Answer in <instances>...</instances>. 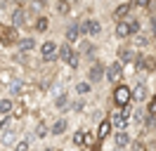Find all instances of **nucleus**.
<instances>
[{
    "mask_svg": "<svg viewBox=\"0 0 156 151\" xmlns=\"http://www.w3.org/2000/svg\"><path fill=\"white\" fill-rule=\"evenodd\" d=\"M130 99H133V90L128 85H116L114 87V106L123 109V106L130 104Z\"/></svg>",
    "mask_w": 156,
    "mask_h": 151,
    "instance_id": "nucleus-1",
    "label": "nucleus"
},
{
    "mask_svg": "<svg viewBox=\"0 0 156 151\" xmlns=\"http://www.w3.org/2000/svg\"><path fill=\"white\" fill-rule=\"evenodd\" d=\"M17 43H19V31H17V26L0 24V45L10 47V45H17Z\"/></svg>",
    "mask_w": 156,
    "mask_h": 151,
    "instance_id": "nucleus-2",
    "label": "nucleus"
},
{
    "mask_svg": "<svg viewBox=\"0 0 156 151\" xmlns=\"http://www.w3.org/2000/svg\"><path fill=\"white\" fill-rule=\"evenodd\" d=\"M107 78V66L102 64V61H95V64L90 66V71H88V80L92 85H97V83H102Z\"/></svg>",
    "mask_w": 156,
    "mask_h": 151,
    "instance_id": "nucleus-3",
    "label": "nucleus"
},
{
    "mask_svg": "<svg viewBox=\"0 0 156 151\" xmlns=\"http://www.w3.org/2000/svg\"><path fill=\"white\" fill-rule=\"evenodd\" d=\"M57 52H59V45L55 43V40H45V43L40 45V57H43V61L57 59Z\"/></svg>",
    "mask_w": 156,
    "mask_h": 151,
    "instance_id": "nucleus-4",
    "label": "nucleus"
},
{
    "mask_svg": "<svg viewBox=\"0 0 156 151\" xmlns=\"http://www.w3.org/2000/svg\"><path fill=\"white\" fill-rule=\"evenodd\" d=\"M80 28H83V33H88L90 38H97L99 33H102V24H99L97 19H83Z\"/></svg>",
    "mask_w": 156,
    "mask_h": 151,
    "instance_id": "nucleus-5",
    "label": "nucleus"
},
{
    "mask_svg": "<svg viewBox=\"0 0 156 151\" xmlns=\"http://www.w3.org/2000/svg\"><path fill=\"white\" fill-rule=\"evenodd\" d=\"M121 78H123V66H121V61H111V64L107 66V80L116 85Z\"/></svg>",
    "mask_w": 156,
    "mask_h": 151,
    "instance_id": "nucleus-6",
    "label": "nucleus"
},
{
    "mask_svg": "<svg viewBox=\"0 0 156 151\" xmlns=\"http://www.w3.org/2000/svg\"><path fill=\"white\" fill-rule=\"evenodd\" d=\"M109 121H111V125H114V130H126L128 116H126L123 111H114L111 116H109Z\"/></svg>",
    "mask_w": 156,
    "mask_h": 151,
    "instance_id": "nucleus-7",
    "label": "nucleus"
},
{
    "mask_svg": "<svg viewBox=\"0 0 156 151\" xmlns=\"http://www.w3.org/2000/svg\"><path fill=\"white\" fill-rule=\"evenodd\" d=\"M137 54H140V52L130 50V47H121V50H118V61H121V64H135Z\"/></svg>",
    "mask_w": 156,
    "mask_h": 151,
    "instance_id": "nucleus-8",
    "label": "nucleus"
},
{
    "mask_svg": "<svg viewBox=\"0 0 156 151\" xmlns=\"http://www.w3.org/2000/svg\"><path fill=\"white\" fill-rule=\"evenodd\" d=\"M76 54V52H73V50H71V43H69V40H64V43H59V52H57V57L59 59H62V61H71V57Z\"/></svg>",
    "mask_w": 156,
    "mask_h": 151,
    "instance_id": "nucleus-9",
    "label": "nucleus"
},
{
    "mask_svg": "<svg viewBox=\"0 0 156 151\" xmlns=\"http://www.w3.org/2000/svg\"><path fill=\"white\" fill-rule=\"evenodd\" d=\"M116 36L118 38H130V36H133V26H130V21H128V19L116 21Z\"/></svg>",
    "mask_w": 156,
    "mask_h": 151,
    "instance_id": "nucleus-10",
    "label": "nucleus"
},
{
    "mask_svg": "<svg viewBox=\"0 0 156 151\" xmlns=\"http://www.w3.org/2000/svg\"><path fill=\"white\" fill-rule=\"evenodd\" d=\"M130 12H133V5H130V2H123V5H118V7L114 9V21L128 19V17H130Z\"/></svg>",
    "mask_w": 156,
    "mask_h": 151,
    "instance_id": "nucleus-11",
    "label": "nucleus"
},
{
    "mask_svg": "<svg viewBox=\"0 0 156 151\" xmlns=\"http://www.w3.org/2000/svg\"><path fill=\"white\" fill-rule=\"evenodd\" d=\"M80 36H83V28L78 26V24H71V26L66 28V40L73 45V43H78L80 40Z\"/></svg>",
    "mask_w": 156,
    "mask_h": 151,
    "instance_id": "nucleus-12",
    "label": "nucleus"
},
{
    "mask_svg": "<svg viewBox=\"0 0 156 151\" xmlns=\"http://www.w3.org/2000/svg\"><path fill=\"white\" fill-rule=\"evenodd\" d=\"M26 17H29V12L24 7H17L12 12V26H24V24H26Z\"/></svg>",
    "mask_w": 156,
    "mask_h": 151,
    "instance_id": "nucleus-13",
    "label": "nucleus"
},
{
    "mask_svg": "<svg viewBox=\"0 0 156 151\" xmlns=\"http://www.w3.org/2000/svg\"><path fill=\"white\" fill-rule=\"evenodd\" d=\"M66 128H69V121H66V118H57V121H55V125L50 128V135L59 137V135H64V132H66Z\"/></svg>",
    "mask_w": 156,
    "mask_h": 151,
    "instance_id": "nucleus-14",
    "label": "nucleus"
},
{
    "mask_svg": "<svg viewBox=\"0 0 156 151\" xmlns=\"http://www.w3.org/2000/svg\"><path fill=\"white\" fill-rule=\"evenodd\" d=\"M114 144H116V149H123V146H128V144H130L128 132H126V130H116V132H114Z\"/></svg>",
    "mask_w": 156,
    "mask_h": 151,
    "instance_id": "nucleus-15",
    "label": "nucleus"
},
{
    "mask_svg": "<svg viewBox=\"0 0 156 151\" xmlns=\"http://www.w3.org/2000/svg\"><path fill=\"white\" fill-rule=\"evenodd\" d=\"M111 128H114V125H111V121H102L99 123V130H97V139H107L109 135H111Z\"/></svg>",
    "mask_w": 156,
    "mask_h": 151,
    "instance_id": "nucleus-16",
    "label": "nucleus"
},
{
    "mask_svg": "<svg viewBox=\"0 0 156 151\" xmlns=\"http://www.w3.org/2000/svg\"><path fill=\"white\" fill-rule=\"evenodd\" d=\"M133 99H135V102H144L147 99V85L144 83H137L135 87H133Z\"/></svg>",
    "mask_w": 156,
    "mask_h": 151,
    "instance_id": "nucleus-17",
    "label": "nucleus"
},
{
    "mask_svg": "<svg viewBox=\"0 0 156 151\" xmlns=\"http://www.w3.org/2000/svg\"><path fill=\"white\" fill-rule=\"evenodd\" d=\"M21 52H31V50H36V40L33 38H19V43H17Z\"/></svg>",
    "mask_w": 156,
    "mask_h": 151,
    "instance_id": "nucleus-18",
    "label": "nucleus"
},
{
    "mask_svg": "<svg viewBox=\"0 0 156 151\" xmlns=\"http://www.w3.org/2000/svg\"><path fill=\"white\" fill-rule=\"evenodd\" d=\"M48 26H50L48 17H36V21H33V31H36V33H45Z\"/></svg>",
    "mask_w": 156,
    "mask_h": 151,
    "instance_id": "nucleus-19",
    "label": "nucleus"
},
{
    "mask_svg": "<svg viewBox=\"0 0 156 151\" xmlns=\"http://www.w3.org/2000/svg\"><path fill=\"white\" fill-rule=\"evenodd\" d=\"M90 90H92V83H90V80H78L76 83V94H80V97L90 94Z\"/></svg>",
    "mask_w": 156,
    "mask_h": 151,
    "instance_id": "nucleus-20",
    "label": "nucleus"
},
{
    "mask_svg": "<svg viewBox=\"0 0 156 151\" xmlns=\"http://www.w3.org/2000/svg\"><path fill=\"white\" fill-rule=\"evenodd\" d=\"M14 111V102L12 99H0V116H12Z\"/></svg>",
    "mask_w": 156,
    "mask_h": 151,
    "instance_id": "nucleus-21",
    "label": "nucleus"
},
{
    "mask_svg": "<svg viewBox=\"0 0 156 151\" xmlns=\"http://www.w3.org/2000/svg\"><path fill=\"white\" fill-rule=\"evenodd\" d=\"M55 9H57V14H62V17H66L69 12H71V2H69V0H57V5H55Z\"/></svg>",
    "mask_w": 156,
    "mask_h": 151,
    "instance_id": "nucleus-22",
    "label": "nucleus"
},
{
    "mask_svg": "<svg viewBox=\"0 0 156 151\" xmlns=\"http://www.w3.org/2000/svg\"><path fill=\"white\" fill-rule=\"evenodd\" d=\"M71 142H73L76 146H83V144H85V132H83V130L73 132V137H71Z\"/></svg>",
    "mask_w": 156,
    "mask_h": 151,
    "instance_id": "nucleus-23",
    "label": "nucleus"
},
{
    "mask_svg": "<svg viewBox=\"0 0 156 151\" xmlns=\"http://www.w3.org/2000/svg\"><path fill=\"white\" fill-rule=\"evenodd\" d=\"M33 135H36V137H38V139H43V137H45V135H50V130H48V125H45V123H38V125H36V132H33Z\"/></svg>",
    "mask_w": 156,
    "mask_h": 151,
    "instance_id": "nucleus-24",
    "label": "nucleus"
},
{
    "mask_svg": "<svg viewBox=\"0 0 156 151\" xmlns=\"http://www.w3.org/2000/svg\"><path fill=\"white\" fill-rule=\"evenodd\" d=\"M147 45H149V36L137 33V36H135V47H147Z\"/></svg>",
    "mask_w": 156,
    "mask_h": 151,
    "instance_id": "nucleus-25",
    "label": "nucleus"
},
{
    "mask_svg": "<svg viewBox=\"0 0 156 151\" xmlns=\"http://www.w3.org/2000/svg\"><path fill=\"white\" fill-rule=\"evenodd\" d=\"M12 128V118L10 116H2V118H0V130H10Z\"/></svg>",
    "mask_w": 156,
    "mask_h": 151,
    "instance_id": "nucleus-26",
    "label": "nucleus"
},
{
    "mask_svg": "<svg viewBox=\"0 0 156 151\" xmlns=\"http://www.w3.org/2000/svg\"><path fill=\"white\" fill-rule=\"evenodd\" d=\"M66 102H69L66 94H59L57 99H55V106H57V109H64V106H66Z\"/></svg>",
    "mask_w": 156,
    "mask_h": 151,
    "instance_id": "nucleus-27",
    "label": "nucleus"
},
{
    "mask_svg": "<svg viewBox=\"0 0 156 151\" xmlns=\"http://www.w3.org/2000/svg\"><path fill=\"white\" fill-rule=\"evenodd\" d=\"M133 7H151V0H130Z\"/></svg>",
    "mask_w": 156,
    "mask_h": 151,
    "instance_id": "nucleus-28",
    "label": "nucleus"
},
{
    "mask_svg": "<svg viewBox=\"0 0 156 151\" xmlns=\"http://www.w3.org/2000/svg\"><path fill=\"white\" fill-rule=\"evenodd\" d=\"M24 111H26V109H24V104H17V106H14V111H12V116H14V118H21Z\"/></svg>",
    "mask_w": 156,
    "mask_h": 151,
    "instance_id": "nucleus-29",
    "label": "nucleus"
},
{
    "mask_svg": "<svg viewBox=\"0 0 156 151\" xmlns=\"http://www.w3.org/2000/svg\"><path fill=\"white\" fill-rule=\"evenodd\" d=\"M19 92H24V83H21V80H14V85H12V94H19Z\"/></svg>",
    "mask_w": 156,
    "mask_h": 151,
    "instance_id": "nucleus-30",
    "label": "nucleus"
},
{
    "mask_svg": "<svg viewBox=\"0 0 156 151\" xmlns=\"http://www.w3.org/2000/svg\"><path fill=\"white\" fill-rule=\"evenodd\" d=\"M14 151H29V142H26V139L17 142V144H14Z\"/></svg>",
    "mask_w": 156,
    "mask_h": 151,
    "instance_id": "nucleus-31",
    "label": "nucleus"
},
{
    "mask_svg": "<svg viewBox=\"0 0 156 151\" xmlns=\"http://www.w3.org/2000/svg\"><path fill=\"white\" fill-rule=\"evenodd\" d=\"M128 21H130V26H133V36H135L137 31H140V21H137L135 17H128Z\"/></svg>",
    "mask_w": 156,
    "mask_h": 151,
    "instance_id": "nucleus-32",
    "label": "nucleus"
},
{
    "mask_svg": "<svg viewBox=\"0 0 156 151\" xmlns=\"http://www.w3.org/2000/svg\"><path fill=\"white\" fill-rule=\"evenodd\" d=\"M78 61H80V54L76 52V54L71 57V61H69V66H71V68H78Z\"/></svg>",
    "mask_w": 156,
    "mask_h": 151,
    "instance_id": "nucleus-33",
    "label": "nucleus"
},
{
    "mask_svg": "<svg viewBox=\"0 0 156 151\" xmlns=\"http://www.w3.org/2000/svg\"><path fill=\"white\" fill-rule=\"evenodd\" d=\"M147 111H149V116H151V118L156 116V99H151V102H149V109H147Z\"/></svg>",
    "mask_w": 156,
    "mask_h": 151,
    "instance_id": "nucleus-34",
    "label": "nucleus"
},
{
    "mask_svg": "<svg viewBox=\"0 0 156 151\" xmlns=\"http://www.w3.org/2000/svg\"><path fill=\"white\" fill-rule=\"evenodd\" d=\"M133 121H135V123L142 121V111H140V109H135V116H133Z\"/></svg>",
    "mask_w": 156,
    "mask_h": 151,
    "instance_id": "nucleus-35",
    "label": "nucleus"
},
{
    "mask_svg": "<svg viewBox=\"0 0 156 151\" xmlns=\"http://www.w3.org/2000/svg\"><path fill=\"white\" fill-rule=\"evenodd\" d=\"M133 151H144V146H142L140 142H135V144H133Z\"/></svg>",
    "mask_w": 156,
    "mask_h": 151,
    "instance_id": "nucleus-36",
    "label": "nucleus"
},
{
    "mask_svg": "<svg viewBox=\"0 0 156 151\" xmlns=\"http://www.w3.org/2000/svg\"><path fill=\"white\" fill-rule=\"evenodd\" d=\"M31 2H36V5H40V7H45V5H48V0H31Z\"/></svg>",
    "mask_w": 156,
    "mask_h": 151,
    "instance_id": "nucleus-37",
    "label": "nucleus"
},
{
    "mask_svg": "<svg viewBox=\"0 0 156 151\" xmlns=\"http://www.w3.org/2000/svg\"><path fill=\"white\" fill-rule=\"evenodd\" d=\"M154 99H156V97H154Z\"/></svg>",
    "mask_w": 156,
    "mask_h": 151,
    "instance_id": "nucleus-38",
    "label": "nucleus"
}]
</instances>
